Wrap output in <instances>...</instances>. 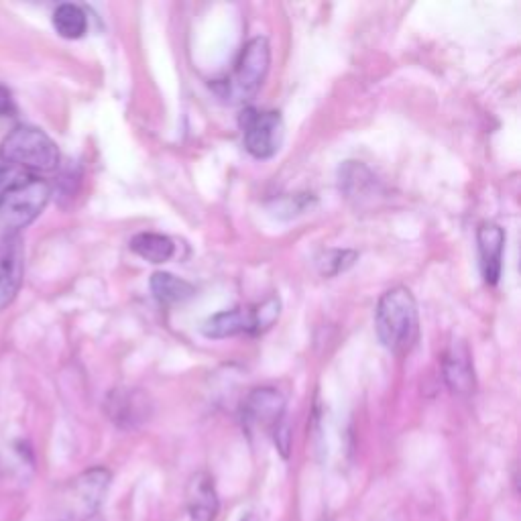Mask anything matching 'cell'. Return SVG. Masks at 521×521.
Masks as SVG:
<instances>
[{
  "label": "cell",
  "instance_id": "cell-1",
  "mask_svg": "<svg viewBox=\"0 0 521 521\" xmlns=\"http://www.w3.org/2000/svg\"><path fill=\"white\" fill-rule=\"evenodd\" d=\"M51 188L45 180L17 167L0 169V230L19 235L47 206Z\"/></svg>",
  "mask_w": 521,
  "mask_h": 521
},
{
  "label": "cell",
  "instance_id": "cell-2",
  "mask_svg": "<svg viewBox=\"0 0 521 521\" xmlns=\"http://www.w3.org/2000/svg\"><path fill=\"white\" fill-rule=\"evenodd\" d=\"M375 332L393 355H408L418 344L420 314L408 287H393L381 296L375 310Z\"/></svg>",
  "mask_w": 521,
  "mask_h": 521
},
{
  "label": "cell",
  "instance_id": "cell-3",
  "mask_svg": "<svg viewBox=\"0 0 521 521\" xmlns=\"http://www.w3.org/2000/svg\"><path fill=\"white\" fill-rule=\"evenodd\" d=\"M110 479V473L102 467L72 479L57 493L49 509L51 521H88L94 517L108 493Z\"/></svg>",
  "mask_w": 521,
  "mask_h": 521
},
{
  "label": "cell",
  "instance_id": "cell-4",
  "mask_svg": "<svg viewBox=\"0 0 521 521\" xmlns=\"http://www.w3.org/2000/svg\"><path fill=\"white\" fill-rule=\"evenodd\" d=\"M0 159L27 173H49L60 165V149L41 129L21 125L0 145Z\"/></svg>",
  "mask_w": 521,
  "mask_h": 521
},
{
  "label": "cell",
  "instance_id": "cell-5",
  "mask_svg": "<svg viewBox=\"0 0 521 521\" xmlns=\"http://www.w3.org/2000/svg\"><path fill=\"white\" fill-rule=\"evenodd\" d=\"M271 64V47L265 37L251 39L235 64L233 74L216 88L228 102H247L263 86Z\"/></svg>",
  "mask_w": 521,
  "mask_h": 521
},
{
  "label": "cell",
  "instance_id": "cell-6",
  "mask_svg": "<svg viewBox=\"0 0 521 521\" xmlns=\"http://www.w3.org/2000/svg\"><path fill=\"white\" fill-rule=\"evenodd\" d=\"M247 151L255 159H271L283 143L285 127L277 110L245 108L239 119Z\"/></svg>",
  "mask_w": 521,
  "mask_h": 521
},
{
  "label": "cell",
  "instance_id": "cell-7",
  "mask_svg": "<svg viewBox=\"0 0 521 521\" xmlns=\"http://www.w3.org/2000/svg\"><path fill=\"white\" fill-rule=\"evenodd\" d=\"M25 245L19 235H7L0 245V312L9 308L23 283Z\"/></svg>",
  "mask_w": 521,
  "mask_h": 521
},
{
  "label": "cell",
  "instance_id": "cell-8",
  "mask_svg": "<svg viewBox=\"0 0 521 521\" xmlns=\"http://www.w3.org/2000/svg\"><path fill=\"white\" fill-rule=\"evenodd\" d=\"M283 412H285V399L273 387L253 389L243 405L245 424L251 428L275 430L277 424L283 420Z\"/></svg>",
  "mask_w": 521,
  "mask_h": 521
},
{
  "label": "cell",
  "instance_id": "cell-9",
  "mask_svg": "<svg viewBox=\"0 0 521 521\" xmlns=\"http://www.w3.org/2000/svg\"><path fill=\"white\" fill-rule=\"evenodd\" d=\"M477 243H479L483 277L489 285H497L503 269V247H505L503 228L495 222H483L477 230Z\"/></svg>",
  "mask_w": 521,
  "mask_h": 521
},
{
  "label": "cell",
  "instance_id": "cell-10",
  "mask_svg": "<svg viewBox=\"0 0 521 521\" xmlns=\"http://www.w3.org/2000/svg\"><path fill=\"white\" fill-rule=\"evenodd\" d=\"M444 381L454 395H471L475 391V369L471 353L462 342H452L444 357Z\"/></svg>",
  "mask_w": 521,
  "mask_h": 521
},
{
  "label": "cell",
  "instance_id": "cell-11",
  "mask_svg": "<svg viewBox=\"0 0 521 521\" xmlns=\"http://www.w3.org/2000/svg\"><path fill=\"white\" fill-rule=\"evenodd\" d=\"M190 521H214L218 515V495L214 489V481L208 473H196L186 491Z\"/></svg>",
  "mask_w": 521,
  "mask_h": 521
},
{
  "label": "cell",
  "instance_id": "cell-12",
  "mask_svg": "<svg viewBox=\"0 0 521 521\" xmlns=\"http://www.w3.org/2000/svg\"><path fill=\"white\" fill-rule=\"evenodd\" d=\"M108 414L117 426L135 428L149 418L147 399L137 391H117L110 395Z\"/></svg>",
  "mask_w": 521,
  "mask_h": 521
},
{
  "label": "cell",
  "instance_id": "cell-13",
  "mask_svg": "<svg viewBox=\"0 0 521 521\" xmlns=\"http://www.w3.org/2000/svg\"><path fill=\"white\" fill-rule=\"evenodd\" d=\"M243 332H253L255 334V316L253 310H245V308H237V310H224L218 312L214 316H210L204 324H202V334L206 338H230L237 336Z\"/></svg>",
  "mask_w": 521,
  "mask_h": 521
},
{
  "label": "cell",
  "instance_id": "cell-14",
  "mask_svg": "<svg viewBox=\"0 0 521 521\" xmlns=\"http://www.w3.org/2000/svg\"><path fill=\"white\" fill-rule=\"evenodd\" d=\"M151 292L161 304L169 306V304H180L190 300L196 294V287L190 281L180 279L173 273L157 271L151 277Z\"/></svg>",
  "mask_w": 521,
  "mask_h": 521
},
{
  "label": "cell",
  "instance_id": "cell-15",
  "mask_svg": "<svg viewBox=\"0 0 521 521\" xmlns=\"http://www.w3.org/2000/svg\"><path fill=\"white\" fill-rule=\"evenodd\" d=\"M129 247L135 255L155 265L167 263L173 255H176V243H173L169 237L157 233H141L131 239Z\"/></svg>",
  "mask_w": 521,
  "mask_h": 521
},
{
  "label": "cell",
  "instance_id": "cell-16",
  "mask_svg": "<svg viewBox=\"0 0 521 521\" xmlns=\"http://www.w3.org/2000/svg\"><path fill=\"white\" fill-rule=\"evenodd\" d=\"M53 27L64 39H80L88 31V17L78 5H60L53 11Z\"/></svg>",
  "mask_w": 521,
  "mask_h": 521
},
{
  "label": "cell",
  "instance_id": "cell-17",
  "mask_svg": "<svg viewBox=\"0 0 521 521\" xmlns=\"http://www.w3.org/2000/svg\"><path fill=\"white\" fill-rule=\"evenodd\" d=\"M357 253L355 251H326L318 257V267H320V273L322 275H338L342 271L349 269L355 261H357Z\"/></svg>",
  "mask_w": 521,
  "mask_h": 521
},
{
  "label": "cell",
  "instance_id": "cell-18",
  "mask_svg": "<svg viewBox=\"0 0 521 521\" xmlns=\"http://www.w3.org/2000/svg\"><path fill=\"white\" fill-rule=\"evenodd\" d=\"M255 316V334L267 330L279 316V300L269 298L265 304H261L257 310H253Z\"/></svg>",
  "mask_w": 521,
  "mask_h": 521
},
{
  "label": "cell",
  "instance_id": "cell-19",
  "mask_svg": "<svg viewBox=\"0 0 521 521\" xmlns=\"http://www.w3.org/2000/svg\"><path fill=\"white\" fill-rule=\"evenodd\" d=\"M13 112H15L13 96H11L9 88H5L3 84H0V117H11Z\"/></svg>",
  "mask_w": 521,
  "mask_h": 521
},
{
  "label": "cell",
  "instance_id": "cell-20",
  "mask_svg": "<svg viewBox=\"0 0 521 521\" xmlns=\"http://www.w3.org/2000/svg\"><path fill=\"white\" fill-rule=\"evenodd\" d=\"M241 521H259V517L255 513H247L241 517Z\"/></svg>",
  "mask_w": 521,
  "mask_h": 521
}]
</instances>
